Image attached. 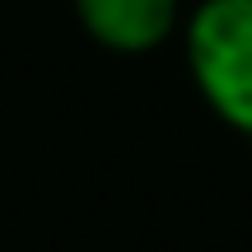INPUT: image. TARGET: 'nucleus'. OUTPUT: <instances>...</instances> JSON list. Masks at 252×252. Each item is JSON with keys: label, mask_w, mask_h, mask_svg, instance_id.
<instances>
[{"label": "nucleus", "mask_w": 252, "mask_h": 252, "mask_svg": "<svg viewBox=\"0 0 252 252\" xmlns=\"http://www.w3.org/2000/svg\"><path fill=\"white\" fill-rule=\"evenodd\" d=\"M182 56L201 103L252 140V0H201L182 19Z\"/></svg>", "instance_id": "nucleus-1"}, {"label": "nucleus", "mask_w": 252, "mask_h": 252, "mask_svg": "<svg viewBox=\"0 0 252 252\" xmlns=\"http://www.w3.org/2000/svg\"><path fill=\"white\" fill-rule=\"evenodd\" d=\"M89 42L117 56L159 52L182 28V0H70Z\"/></svg>", "instance_id": "nucleus-2"}]
</instances>
